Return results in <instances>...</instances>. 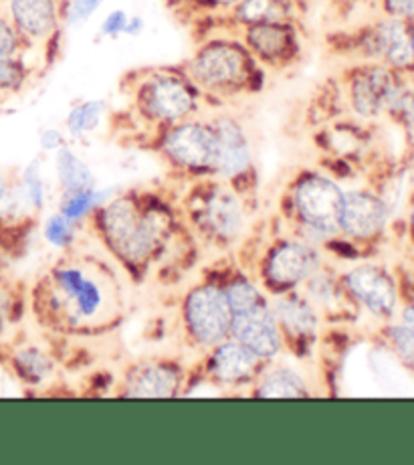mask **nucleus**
<instances>
[{"label": "nucleus", "mask_w": 414, "mask_h": 465, "mask_svg": "<svg viewBox=\"0 0 414 465\" xmlns=\"http://www.w3.org/2000/svg\"><path fill=\"white\" fill-rule=\"evenodd\" d=\"M34 288V312L49 328L97 334L122 318L120 283L110 267L94 257L65 255Z\"/></svg>", "instance_id": "f257e3e1"}, {"label": "nucleus", "mask_w": 414, "mask_h": 465, "mask_svg": "<svg viewBox=\"0 0 414 465\" xmlns=\"http://www.w3.org/2000/svg\"><path fill=\"white\" fill-rule=\"evenodd\" d=\"M92 219L107 253L133 275L146 273L174 237L172 211L132 193L110 196Z\"/></svg>", "instance_id": "f03ea898"}, {"label": "nucleus", "mask_w": 414, "mask_h": 465, "mask_svg": "<svg viewBox=\"0 0 414 465\" xmlns=\"http://www.w3.org/2000/svg\"><path fill=\"white\" fill-rule=\"evenodd\" d=\"M180 67L201 89L206 102L239 100L259 94L265 85V69L235 31L204 39Z\"/></svg>", "instance_id": "7ed1b4c3"}, {"label": "nucleus", "mask_w": 414, "mask_h": 465, "mask_svg": "<svg viewBox=\"0 0 414 465\" xmlns=\"http://www.w3.org/2000/svg\"><path fill=\"white\" fill-rule=\"evenodd\" d=\"M130 82L133 110L154 132L202 115L204 95L182 67L142 69Z\"/></svg>", "instance_id": "20e7f679"}, {"label": "nucleus", "mask_w": 414, "mask_h": 465, "mask_svg": "<svg viewBox=\"0 0 414 465\" xmlns=\"http://www.w3.org/2000/svg\"><path fill=\"white\" fill-rule=\"evenodd\" d=\"M344 193L334 178L316 170H305L297 176L290 191L297 237L308 239L320 247L338 239Z\"/></svg>", "instance_id": "39448f33"}, {"label": "nucleus", "mask_w": 414, "mask_h": 465, "mask_svg": "<svg viewBox=\"0 0 414 465\" xmlns=\"http://www.w3.org/2000/svg\"><path fill=\"white\" fill-rule=\"evenodd\" d=\"M158 154L174 170L196 178H217L219 144L209 118H196L156 130Z\"/></svg>", "instance_id": "423d86ee"}, {"label": "nucleus", "mask_w": 414, "mask_h": 465, "mask_svg": "<svg viewBox=\"0 0 414 465\" xmlns=\"http://www.w3.org/2000/svg\"><path fill=\"white\" fill-rule=\"evenodd\" d=\"M191 223L214 243H235L249 225L245 196L227 183L206 178L204 191L191 201Z\"/></svg>", "instance_id": "0eeeda50"}, {"label": "nucleus", "mask_w": 414, "mask_h": 465, "mask_svg": "<svg viewBox=\"0 0 414 465\" xmlns=\"http://www.w3.org/2000/svg\"><path fill=\"white\" fill-rule=\"evenodd\" d=\"M323 267V249L308 239L287 237L269 245L261 259L259 277L267 292L285 293L301 290Z\"/></svg>", "instance_id": "6e6552de"}, {"label": "nucleus", "mask_w": 414, "mask_h": 465, "mask_svg": "<svg viewBox=\"0 0 414 465\" xmlns=\"http://www.w3.org/2000/svg\"><path fill=\"white\" fill-rule=\"evenodd\" d=\"M407 85L404 74L374 61H364L362 65H356L346 74L348 105L362 120L390 115Z\"/></svg>", "instance_id": "1a4fd4ad"}, {"label": "nucleus", "mask_w": 414, "mask_h": 465, "mask_svg": "<svg viewBox=\"0 0 414 465\" xmlns=\"http://www.w3.org/2000/svg\"><path fill=\"white\" fill-rule=\"evenodd\" d=\"M182 324L191 342L211 351L231 336L232 310L222 285L204 282L186 293L182 300Z\"/></svg>", "instance_id": "9d476101"}, {"label": "nucleus", "mask_w": 414, "mask_h": 465, "mask_svg": "<svg viewBox=\"0 0 414 465\" xmlns=\"http://www.w3.org/2000/svg\"><path fill=\"white\" fill-rule=\"evenodd\" d=\"M211 124L217 134L219 163L217 181L231 184L239 193H245V184L253 181L255 152L249 132L237 115L221 112L211 115Z\"/></svg>", "instance_id": "9b49d317"}, {"label": "nucleus", "mask_w": 414, "mask_h": 465, "mask_svg": "<svg viewBox=\"0 0 414 465\" xmlns=\"http://www.w3.org/2000/svg\"><path fill=\"white\" fill-rule=\"evenodd\" d=\"M237 35L263 69H290L301 57V37L295 21L255 23L242 26Z\"/></svg>", "instance_id": "f8f14e48"}, {"label": "nucleus", "mask_w": 414, "mask_h": 465, "mask_svg": "<svg viewBox=\"0 0 414 465\" xmlns=\"http://www.w3.org/2000/svg\"><path fill=\"white\" fill-rule=\"evenodd\" d=\"M358 49L366 61L382 64L399 74H414V53L410 41V25L380 16L360 33Z\"/></svg>", "instance_id": "ddd939ff"}, {"label": "nucleus", "mask_w": 414, "mask_h": 465, "mask_svg": "<svg viewBox=\"0 0 414 465\" xmlns=\"http://www.w3.org/2000/svg\"><path fill=\"white\" fill-rule=\"evenodd\" d=\"M26 49L51 47L61 37L63 0H0Z\"/></svg>", "instance_id": "4468645a"}, {"label": "nucleus", "mask_w": 414, "mask_h": 465, "mask_svg": "<svg viewBox=\"0 0 414 465\" xmlns=\"http://www.w3.org/2000/svg\"><path fill=\"white\" fill-rule=\"evenodd\" d=\"M269 303H271L277 324L281 328L285 348H293L300 354L308 352L320 336V310L300 290L275 293Z\"/></svg>", "instance_id": "2eb2a0df"}, {"label": "nucleus", "mask_w": 414, "mask_h": 465, "mask_svg": "<svg viewBox=\"0 0 414 465\" xmlns=\"http://www.w3.org/2000/svg\"><path fill=\"white\" fill-rule=\"evenodd\" d=\"M340 280L356 306H362L380 320H390L394 316L399 308V288L384 267L364 263L352 267Z\"/></svg>", "instance_id": "dca6fc26"}, {"label": "nucleus", "mask_w": 414, "mask_h": 465, "mask_svg": "<svg viewBox=\"0 0 414 465\" xmlns=\"http://www.w3.org/2000/svg\"><path fill=\"white\" fill-rule=\"evenodd\" d=\"M269 362L261 361L247 346L227 338L212 346L204 361V377L214 387H253V382Z\"/></svg>", "instance_id": "f3484780"}, {"label": "nucleus", "mask_w": 414, "mask_h": 465, "mask_svg": "<svg viewBox=\"0 0 414 465\" xmlns=\"http://www.w3.org/2000/svg\"><path fill=\"white\" fill-rule=\"evenodd\" d=\"M390 219V207L372 191H346L340 211V237L356 243H368L384 232Z\"/></svg>", "instance_id": "a211bd4d"}, {"label": "nucleus", "mask_w": 414, "mask_h": 465, "mask_svg": "<svg viewBox=\"0 0 414 465\" xmlns=\"http://www.w3.org/2000/svg\"><path fill=\"white\" fill-rule=\"evenodd\" d=\"M184 369L174 361L150 359L130 366L122 381V397L128 399H172L186 387Z\"/></svg>", "instance_id": "6ab92c4d"}, {"label": "nucleus", "mask_w": 414, "mask_h": 465, "mask_svg": "<svg viewBox=\"0 0 414 465\" xmlns=\"http://www.w3.org/2000/svg\"><path fill=\"white\" fill-rule=\"evenodd\" d=\"M231 338L247 346L261 361L273 362L285 351V340L279 328L271 303H261L239 314H232Z\"/></svg>", "instance_id": "aec40b11"}, {"label": "nucleus", "mask_w": 414, "mask_h": 465, "mask_svg": "<svg viewBox=\"0 0 414 465\" xmlns=\"http://www.w3.org/2000/svg\"><path fill=\"white\" fill-rule=\"evenodd\" d=\"M300 0H239L231 11L222 16L232 31L255 23L295 21Z\"/></svg>", "instance_id": "412c9836"}, {"label": "nucleus", "mask_w": 414, "mask_h": 465, "mask_svg": "<svg viewBox=\"0 0 414 465\" xmlns=\"http://www.w3.org/2000/svg\"><path fill=\"white\" fill-rule=\"evenodd\" d=\"M5 361L11 366L15 377L29 387H41L49 382L57 369L51 352L37 344L15 346L5 354Z\"/></svg>", "instance_id": "4be33fe9"}, {"label": "nucleus", "mask_w": 414, "mask_h": 465, "mask_svg": "<svg viewBox=\"0 0 414 465\" xmlns=\"http://www.w3.org/2000/svg\"><path fill=\"white\" fill-rule=\"evenodd\" d=\"M251 395L257 399H305L311 397L310 384L290 366H265L253 382Z\"/></svg>", "instance_id": "5701e85b"}, {"label": "nucleus", "mask_w": 414, "mask_h": 465, "mask_svg": "<svg viewBox=\"0 0 414 465\" xmlns=\"http://www.w3.org/2000/svg\"><path fill=\"white\" fill-rule=\"evenodd\" d=\"M107 114H110V105H107L105 100L75 102L65 115L63 130H65L71 142H84L99 132V128L107 120Z\"/></svg>", "instance_id": "b1692460"}, {"label": "nucleus", "mask_w": 414, "mask_h": 465, "mask_svg": "<svg viewBox=\"0 0 414 465\" xmlns=\"http://www.w3.org/2000/svg\"><path fill=\"white\" fill-rule=\"evenodd\" d=\"M55 173L63 193L65 191H84L95 186L94 170L81 158L71 144L55 152Z\"/></svg>", "instance_id": "393cba45"}, {"label": "nucleus", "mask_w": 414, "mask_h": 465, "mask_svg": "<svg viewBox=\"0 0 414 465\" xmlns=\"http://www.w3.org/2000/svg\"><path fill=\"white\" fill-rule=\"evenodd\" d=\"M110 196H112L110 193L99 191L97 186H92V189H84V191H65L61 193L57 211H61L65 217L81 225L84 221L92 219L94 213L102 207Z\"/></svg>", "instance_id": "a878e982"}, {"label": "nucleus", "mask_w": 414, "mask_h": 465, "mask_svg": "<svg viewBox=\"0 0 414 465\" xmlns=\"http://www.w3.org/2000/svg\"><path fill=\"white\" fill-rule=\"evenodd\" d=\"M221 285H222L224 296H227L232 314H239V312H245L269 302L267 293L263 292V288H261V283H257L253 277L249 275L237 273Z\"/></svg>", "instance_id": "bb28decb"}, {"label": "nucleus", "mask_w": 414, "mask_h": 465, "mask_svg": "<svg viewBox=\"0 0 414 465\" xmlns=\"http://www.w3.org/2000/svg\"><path fill=\"white\" fill-rule=\"evenodd\" d=\"M31 74L25 55H0V94L5 97L21 94L29 85Z\"/></svg>", "instance_id": "cd10ccee"}, {"label": "nucleus", "mask_w": 414, "mask_h": 465, "mask_svg": "<svg viewBox=\"0 0 414 465\" xmlns=\"http://www.w3.org/2000/svg\"><path fill=\"white\" fill-rule=\"evenodd\" d=\"M79 225L75 221L65 217L61 211L51 213L43 223V237L51 247L59 249V252H69L77 243Z\"/></svg>", "instance_id": "c85d7f7f"}, {"label": "nucleus", "mask_w": 414, "mask_h": 465, "mask_svg": "<svg viewBox=\"0 0 414 465\" xmlns=\"http://www.w3.org/2000/svg\"><path fill=\"white\" fill-rule=\"evenodd\" d=\"M16 184L21 186L33 209L37 213L43 211L44 203H47V181L43 176V164L39 158H34L31 164L25 166L21 176L16 178Z\"/></svg>", "instance_id": "c756f323"}, {"label": "nucleus", "mask_w": 414, "mask_h": 465, "mask_svg": "<svg viewBox=\"0 0 414 465\" xmlns=\"http://www.w3.org/2000/svg\"><path fill=\"white\" fill-rule=\"evenodd\" d=\"M107 0H63V25L67 29H79L94 19Z\"/></svg>", "instance_id": "7c9ffc66"}, {"label": "nucleus", "mask_w": 414, "mask_h": 465, "mask_svg": "<svg viewBox=\"0 0 414 465\" xmlns=\"http://www.w3.org/2000/svg\"><path fill=\"white\" fill-rule=\"evenodd\" d=\"M23 302L16 293L15 285L5 280H0V336L6 334V330L11 328L15 322L21 318Z\"/></svg>", "instance_id": "2f4dec72"}, {"label": "nucleus", "mask_w": 414, "mask_h": 465, "mask_svg": "<svg viewBox=\"0 0 414 465\" xmlns=\"http://www.w3.org/2000/svg\"><path fill=\"white\" fill-rule=\"evenodd\" d=\"M386 340H389V344L392 346V351L396 352L399 359L414 369V332L409 328L404 326L402 322L399 324H390L386 328Z\"/></svg>", "instance_id": "473e14b6"}, {"label": "nucleus", "mask_w": 414, "mask_h": 465, "mask_svg": "<svg viewBox=\"0 0 414 465\" xmlns=\"http://www.w3.org/2000/svg\"><path fill=\"white\" fill-rule=\"evenodd\" d=\"M26 45L0 5V55H25Z\"/></svg>", "instance_id": "72a5a7b5"}, {"label": "nucleus", "mask_w": 414, "mask_h": 465, "mask_svg": "<svg viewBox=\"0 0 414 465\" xmlns=\"http://www.w3.org/2000/svg\"><path fill=\"white\" fill-rule=\"evenodd\" d=\"M130 13L123 8H113V11L104 16V21L99 23V37L102 39H120L125 37V26H128Z\"/></svg>", "instance_id": "f704fd0d"}, {"label": "nucleus", "mask_w": 414, "mask_h": 465, "mask_svg": "<svg viewBox=\"0 0 414 465\" xmlns=\"http://www.w3.org/2000/svg\"><path fill=\"white\" fill-rule=\"evenodd\" d=\"M390 115L399 120L404 128L414 130V87L409 84L400 94L399 102L394 104Z\"/></svg>", "instance_id": "c9c22d12"}, {"label": "nucleus", "mask_w": 414, "mask_h": 465, "mask_svg": "<svg viewBox=\"0 0 414 465\" xmlns=\"http://www.w3.org/2000/svg\"><path fill=\"white\" fill-rule=\"evenodd\" d=\"M382 16L402 21L407 25L414 23V0H380Z\"/></svg>", "instance_id": "e433bc0d"}, {"label": "nucleus", "mask_w": 414, "mask_h": 465, "mask_svg": "<svg viewBox=\"0 0 414 465\" xmlns=\"http://www.w3.org/2000/svg\"><path fill=\"white\" fill-rule=\"evenodd\" d=\"M239 0H184L188 8H194V11L202 15H227L232 6H235Z\"/></svg>", "instance_id": "4c0bfd02"}, {"label": "nucleus", "mask_w": 414, "mask_h": 465, "mask_svg": "<svg viewBox=\"0 0 414 465\" xmlns=\"http://www.w3.org/2000/svg\"><path fill=\"white\" fill-rule=\"evenodd\" d=\"M69 144V138L67 134L63 128H44L41 134H39V146L43 152H51V154H55L57 150H61L63 146Z\"/></svg>", "instance_id": "58836bf2"}, {"label": "nucleus", "mask_w": 414, "mask_h": 465, "mask_svg": "<svg viewBox=\"0 0 414 465\" xmlns=\"http://www.w3.org/2000/svg\"><path fill=\"white\" fill-rule=\"evenodd\" d=\"M146 31V19L140 15H130L128 26H125V37H140Z\"/></svg>", "instance_id": "ea45409f"}, {"label": "nucleus", "mask_w": 414, "mask_h": 465, "mask_svg": "<svg viewBox=\"0 0 414 465\" xmlns=\"http://www.w3.org/2000/svg\"><path fill=\"white\" fill-rule=\"evenodd\" d=\"M400 322L404 326H409L414 332V303H410V306H407V308H402Z\"/></svg>", "instance_id": "a19ab883"}, {"label": "nucleus", "mask_w": 414, "mask_h": 465, "mask_svg": "<svg viewBox=\"0 0 414 465\" xmlns=\"http://www.w3.org/2000/svg\"><path fill=\"white\" fill-rule=\"evenodd\" d=\"M11 183H13L11 176L5 174V173H0V203H3L5 194H6V191H8V186H11Z\"/></svg>", "instance_id": "79ce46f5"}, {"label": "nucleus", "mask_w": 414, "mask_h": 465, "mask_svg": "<svg viewBox=\"0 0 414 465\" xmlns=\"http://www.w3.org/2000/svg\"><path fill=\"white\" fill-rule=\"evenodd\" d=\"M410 232H412V237H414V209L410 211Z\"/></svg>", "instance_id": "37998d69"}, {"label": "nucleus", "mask_w": 414, "mask_h": 465, "mask_svg": "<svg viewBox=\"0 0 414 465\" xmlns=\"http://www.w3.org/2000/svg\"><path fill=\"white\" fill-rule=\"evenodd\" d=\"M410 41H412V53H414V23L410 25Z\"/></svg>", "instance_id": "c03bdc74"}, {"label": "nucleus", "mask_w": 414, "mask_h": 465, "mask_svg": "<svg viewBox=\"0 0 414 465\" xmlns=\"http://www.w3.org/2000/svg\"><path fill=\"white\" fill-rule=\"evenodd\" d=\"M5 102V95L3 94H0V104H3Z\"/></svg>", "instance_id": "a18cd8bd"}, {"label": "nucleus", "mask_w": 414, "mask_h": 465, "mask_svg": "<svg viewBox=\"0 0 414 465\" xmlns=\"http://www.w3.org/2000/svg\"><path fill=\"white\" fill-rule=\"evenodd\" d=\"M0 361H5V352H0Z\"/></svg>", "instance_id": "49530a36"}, {"label": "nucleus", "mask_w": 414, "mask_h": 465, "mask_svg": "<svg viewBox=\"0 0 414 465\" xmlns=\"http://www.w3.org/2000/svg\"><path fill=\"white\" fill-rule=\"evenodd\" d=\"M300 3H301V0H300Z\"/></svg>", "instance_id": "de8ad7c7"}]
</instances>
